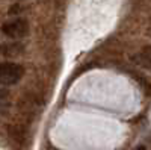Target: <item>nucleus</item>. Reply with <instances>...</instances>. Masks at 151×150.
<instances>
[{"label":"nucleus","instance_id":"f257e3e1","mask_svg":"<svg viewBox=\"0 0 151 150\" xmlns=\"http://www.w3.org/2000/svg\"><path fill=\"white\" fill-rule=\"evenodd\" d=\"M24 76V68L15 62H0V85L11 86L20 82Z\"/></svg>","mask_w":151,"mask_h":150},{"label":"nucleus","instance_id":"f03ea898","mask_svg":"<svg viewBox=\"0 0 151 150\" xmlns=\"http://www.w3.org/2000/svg\"><path fill=\"white\" fill-rule=\"evenodd\" d=\"M29 21L24 20V18H17V20H12L8 21L2 26V32L9 36L12 40H20L24 38V36L29 35Z\"/></svg>","mask_w":151,"mask_h":150},{"label":"nucleus","instance_id":"7ed1b4c3","mask_svg":"<svg viewBox=\"0 0 151 150\" xmlns=\"http://www.w3.org/2000/svg\"><path fill=\"white\" fill-rule=\"evenodd\" d=\"M23 52H24V46L21 43H5V44H0V55H3L6 58L20 56Z\"/></svg>","mask_w":151,"mask_h":150},{"label":"nucleus","instance_id":"20e7f679","mask_svg":"<svg viewBox=\"0 0 151 150\" xmlns=\"http://www.w3.org/2000/svg\"><path fill=\"white\" fill-rule=\"evenodd\" d=\"M9 102V93L6 90H0V106H3Z\"/></svg>","mask_w":151,"mask_h":150},{"label":"nucleus","instance_id":"39448f33","mask_svg":"<svg viewBox=\"0 0 151 150\" xmlns=\"http://www.w3.org/2000/svg\"><path fill=\"white\" fill-rule=\"evenodd\" d=\"M21 6L20 5H14L11 9H9V15H14V14H18V12H21Z\"/></svg>","mask_w":151,"mask_h":150},{"label":"nucleus","instance_id":"423d86ee","mask_svg":"<svg viewBox=\"0 0 151 150\" xmlns=\"http://www.w3.org/2000/svg\"><path fill=\"white\" fill-rule=\"evenodd\" d=\"M137 150H147L145 147H139V149H137Z\"/></svg>","mask_w":151,"mask_h":150}]
</instances>
